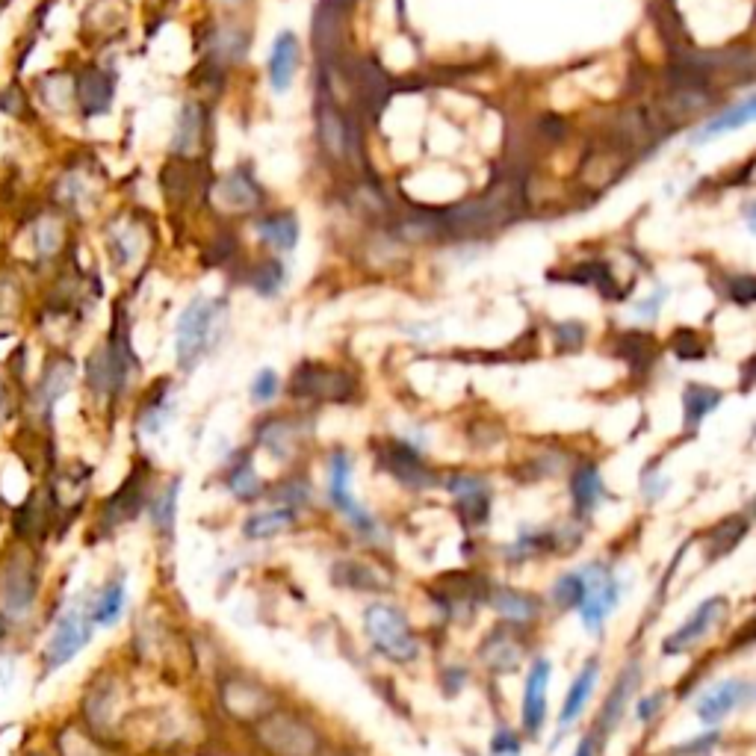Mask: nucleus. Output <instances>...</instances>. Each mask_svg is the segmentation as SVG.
<instances>
[{"mask_svg":"<svg viewBox=\"0 0 756 756\" xmlns=\"http://www.w3.org/2000/svg\"><path fill=\"white\" fill-rule=\"evenodd\" d=\"M39 591V567L33 550L18 541L0 565V609L6 618H24Z\"/></svg>","mask_w":756,"mask_h":756,"instance_id":"1","label":"nucleus"},{"mask_svg":"<svg viewBox=\"0 0 756 756\" xmlns=\"http://www.w3.org/2000/svg\"><path fill=\"white\" fill-rule=\"evenodd\" d=\"M257 742L272 756H316L319 736L311 724L287 712H266L257 718Z\"/></svg>","mask_w":756,"mask_h":756,"instance_id":"2","label":"nucleus"},{"mask_svg":"<svg viewBox=\"0 0 756 756\" xmlns=\"http://www.w3.org/2000/svg\"><path fill=\"white\" fill-rule=\"evenodd\" d=\"M364 627L381 656L393 662H411L417 656V638L408 627V621L402 618V612H396L393 606H384V603L370 606L364 615Z\"/></svg>","mask_w":756,"mask_h":756,"instance_id":"3","label":"nucleus"},{"mask_svg":"<svg viewBox=\"0 0 756 756\" xmlns=\"http://www.w3.org/2000/svg\"><path fill=\"white\" fill-rule=\"evenodd\" d=\"M219 316H222V305L207 302V299H195L184 311L181 322H178V346H175L178 349V364L184 370H192V364L210 349Z\"/></svg>","mask_w":756,"mask_h":756,"instance_id":"4","label":"nucleus"},{"mask_svg":"<svg viewBox=\"0 0 756 756\" xmlns=\"http://www.w3.org/2000/svg\"><path fill=\"white\" fill-rule=\"evenodd\" d=\"M290 393L311 402H346L355 396V378L337 367L305 364L290 378Z\"/></svg>","mask_w":756,"mask_h":756,"instance_id":"5","label":"nucleus"},{"mask_svg":"<svg viewBox=\"0 0 756 756\" xmlns=\"http://www.w3.org/2000/svg\"><path fill=\"white\" fill-rule=\"evenodd\" d=\"M621 588L615 582V576L603 565H591L582 573V600H579V615L582 624L591 632H600L603 621L609 618V612L618 606Z\"/></svg>","mask_w":756,"mask_h":756,"instance_id":"6","label":"nucleus"},{"mask_svg":"<svg viewBox=\"0 0 756 756\" xmlns=\"http://www.w3.org/2000/svg\"><path fill=\"white\" fill-rule=\"evenodd\" d=\"M92 627H95L92 615L83 606L68 609L63 618L57 621V627H54L48 644H45V671L51 674V671L63 668L65 662H71L83 650V644L89 641Z\"/></svg>","mask_w":756,"mask_h":756,"instance_id":"7","label":"nucleus"},{"mask_svg":"<svg viewBox=\"0 0 756 756\" xmlns=\"http://www.w3.org/2000/svg\"><path fill=\"white\" fill-rule=\"evenodd\" d=\"M127 373H130V352H127L125 340H110L107 346H101L86 367L89 387L98 396H110V393H122Z\"/></svg>","mask_w":756,"mask_h":756,"instance_id":"8","label":"nucleus"},{"mask_svg":"<svg viewBox=\"0 0 756 756\" xmlns=\"http://www.w3.org/2000/svg\"><path fill=\"white\" fill-rule=\"evenodd\" d=\"M378 464H381L396 482H402V485H408V488H429V485H435L432 470H429V467L420 461V455H417L411 446H405V443H381V446H378Z\"/></svg>","mask_w":756,"mask_h":756,"instance_id":"9","label":"nucleus"},{"mask_svg":"<svg viewBox=\"0 0 756 756\" xmlns=\"http://www.w3.org/2000/svg\"><path fill=\"white\" fill-rule=\"evenodd\" d=\"M724 615H727V600H724V597H709V600H703V603L694 609L692 618L665 641V653L674 656V653H683V650L694 647L703 635H709V632L724 621Z\"/></svg>","mask_w":756,"mask_h":756,"instance_id":"10","label":"nucleus"},{"mask_svg":"<svg viewBox=\"0 0 756 756\" xmlns=\"http://www.w3.org/2000/svg\"><path fill=\"white\" fill-rule=\"evenodd\" d=\"M349 476H352V464L346 461V455H334L331 458V485H328V497L337 505L361 532H373V517L361 508L358 500H352L349 494Z\"/></svg>","mask_w":756,"mask_h":756,"instance_id":"11","label":"nucleus"},{"mask_svg":"<svg viewBox=\"0 0 756 756\" xmlns=\"http://www.w3.org/2000/svg\"><path fill=\"white\" fill-rule=\"evenodd\" d=\"M547 689H550V659H535V665L526 677V694H523V727L529 733H538L544 724Z\"/></svg>","mask_w":756,"mask_h":756,"instance_id":"12","label":"nucleus"},{"mask_svg":"<svg viewBox=\"0 0 756 756\" xmlns=\"http://www.w3.org/2000/svg\"><path fill=\"white\" fill-rule=\"evenodd\" d=\"M748 697H751V686H748L745 680H724V683H715L709 692L697 700V715H700V721L715 724V721H721L727 712H733L739 703H745Z\"/></svg>","mask_w":756,"mask_h":756,"instance_id":"13","label":"nucleus"},{"mask_svg":"<svg viewBox=\"0 0 756 756\" xmlns=\"http://www.w3.org/2000/svg\"><path fill=\"white\" fill-rule=\"evenodd\" d=\"M222 703L228 706V712L234 718H243V721H257L260 715L269 712L272 706V697L257 689L249 680H228L222 686Z\"/></svg>","mask_w":756,"mask_h":756,"instance_id":"14","label":"nucleus"},{"mask_svg":"<svg viewBox=\"0 0 756 756\" xmlns=\"http://www.w3.org/2000/svg\"><path fill=\"white\" fill-rule=\"evenodd\" d=\"M71 381H74V364H71L68 358H57V361H51V364L45 367L39 384L33 387V405L42 411V417L51 414L54 402L63 399L65 390L71 387Z\"/></svg>","mask_w":756,"mask_h":756,"instance_id":"15","label":"nucleus"},{"mask_svg":"<svg viewBox=\"0 0 756 756\" xmlns=\"http://www.w3.org/2000/svg\"><path fill=\"white\" fill-rule=\"evenodd\" d=\"M638 683H641V668L632 662V665H627V668L621 671L615 689H612L606 706H603V712H600V718H597V733H600V736H606V733H612V730L618 727V721H621V715H624L630 697L635 694V689H638Z\"/></svg>","mask_w":756,"mask_h":756,"instance_id":"16","label":"nucleus"},{"mask_svg":"<svg viewBox=\"0 0 756 756\" xmlns=\"http://www.w3.org/2000/svg\"><path fill=\"white\" fill-rule=\"evenodd\" d=\"M597 671H600V662H597V659H588V662L582 665L579 677L573 680V686H570V692H567L565 703H562V712H559V736H562L567 727H570V724L582 715V709H585L588 697H591L594 686H597Z\"/></svg>","mask_w":756,"mask_h":756,"instance_id":"17","label":"nucleus"},{"mask_svg":"<svg viewBox=\"0 0 756 756\" xmlns=\"http://www.w3.org/2000/svg\"><path fill=\"white\" fill-rule=\"evenodd\" d=\"M296 63H299V42H296V36L290 30H284V33H278L272 57H269V80H272L275 92L290 89L293 74H296Z\"/></svg>","mask_w":756,"mask_h":756,"instance_id":"18","label":"nucleus"},{"mask_svg":"<svg viewBox=\"0 0 756 756\" xmlns=\"http://www.w3.org/2000/svg\"><path fill=\"white\" fill-rule=\"evenodd\" d=\"M482 659L488 662L491 671H500V674H511L520 668V659H523V644L511 635L508 630L491 632V638L482 644Z\"/></svg>","mask_w":756,"mask_h":756,"instance_id":"19","label":"nucleus"},{"mask_svg":"<svg viewBox=\"0 0 756 756\" xmlns=\"http://www.w3.org/2000/svg\"><path fill=\"white\" fill-rule=\"evenodd\" d=\"M260 443L275 455V458H293L299 443H302V432L293 420H269L260 429Z\"/></svg>","mask_w":756,"mask_h":756,"instance_id":"20","label":"nucleus"},{"mask_svg":"<svg viewBox=\"0 0 756 756\" xmlns=\"http://www.w3.org/2000/svg\"><path fill=\"white\" fill-rule=\"evenodd\" d=\"M296 526V511L293 508H269V511H260V514H252L243 526L246 538L252 541H266V538H275L287 529Z\"/></svg>","mask_w":756,"mask_h":756,"instance_id":"21","label":"nucleus"},{"mask_svg":"<svg viewBox=\"0 0 756 756\" xmlns=\"http://www.w3.org/2000/svg\"><path fill=\"white\" fill-rule=\"evenodd\" d=\"M122 609H125V579L116 576V579H110V582L101 588V594H98L95 603L89 606V615H92V624L110 627V624L119 621Z\"/></svg>","mask_w":756,"mask_h":756,"instance_id":"22","label":"nucleus"},{"mask_svg":"<svg viewBox=\"0 0 756 756\" xmlns=\"http://www.w3.org/2000/svg\"><path fill=\"white\" fill-rule=\"evenodd\" d=\"M491 606L508 618V621H517V624H526L538 615V603L535 597L523 594V591H514V588H497L491 594Z\"/></svg>","mask_w":756,"mask_h":756,"instance_id":"23","label":"nucleus"},{"mask_svg":"<svg viewBox=\"0 0 756 756\" xmlns=\"http://www.w3.org/2000/svg\"><path fill=\"white\" fill-rule=\"evenodd\" d=\"M570 494H573V505L579 514H588L594 511L597 500L603 497V479L597 473L594 464H585L573 473V485H570Z\"/></svg>","mask_w":756,"mask_h":756,"instance_id":"24","label":"nucleus"},{"mask_svg":"<svg viewBox=\"0 0 756 756\" xmlns=\"http://www.w3.org/2000/svg\"><path fill=\"white\" fill-rule=\"evenodd\" d=\"M721 402V393L715 387H706V384H689L686 393H683V414H686V426L689 429H697L709 411H715V405Z\"/></svg>","mask_w":756,"mask_h":756,"instance_id":"25","label":"nucleus"},{"mask_svg":"<svg viewBox=\"0 0 756 756\" xmlns=\"http://www.w3.org/2000/svg\"><path fill=\"white\" fill-rule=\"evenodd\" d=\"M446 488L461 500L464 511H473V520H482L488 514V505H491V497H488V488L485 482L479 479H470V476H455L446 482Z\"/></svg>","mask_w":756,"mask_h":756,"instance_id":"26","label":"nucleus"},{"mask_svg":"<svg viewBox=\"0 0 756 756\" xmlns=\"http://www.w3.org/2000/svg\"><path fill=\"white\" fill-rule=\"evenodd\" d=\"M257 234L269 246H275L281 252H290L296 246V240H299V225H296L293 216H269V219H263L257 225Z\"/></svg>","mask_w":756,"mask_h":756,"instance_id":"27","label":"nucleus"},{"mask_svg":"<svg viewBox=\"0 0 756 756\" xmlns=\"http://www.w3.org/2000/svg\"><path fill=\"white\" fill-rule=\"evenodd\" d=\"M139 505H142L139 485H136V479H127L125 488H122L110 503L104 505V526L110 529V526H116V523H122V520H130V517L139 511Z\"/></svg>","mask_w":756,"mask_h":756,"instance_id":"28","label":"nucleus"},{"mask_svg":"<svg viewBox=\"0 0 756 756\" xmlns=\"http://www.w3.org/2000/svg\"><path fill=\"white\" fill-rule=\"evenodd\" d=\"M57 748H60V754L63 756H110L89 733H83V730L74 727V724H68L63 733H60Z\"/></svg>","mask_w":756,"mask_h":756,"instance_id":"29","label":"nucleus"},{"mask_svg":"<svg viewBox=\"0 0 756 756\" xmlns=\"http://www.w3.org/2000/svg\"><path fill=\"white\" fill-rule=\"evenodd\" d=\"M334 576L337 582L349 585V588H358V591H376V588H384L381 576H378L373 567L358 565V562H343V565L334 567Z\"/></svg>","mask_w":756,"mask_h":756,"instance_id":"30","label":"nucleus"},{"mask_svg":"<svg viewBox=\"0 0 756 756\" xmlns=\"http://www.w3.org/2000/svg\"><path fill=\"white\" fill-rule=\"evenodd\" d=\"M751 116H754V98H748V101H742L736 110H727L724 116L712 119L709 125L703 127V130L694 136V142H703V139H709V136H715V133H724V130L748 125V122H751Z\"/></svg>","mask_w":756,"mask_h":756,"instance_id":"31","label":"nucleus"},{"mask_svg":"<svg viewBox=\"0 0 756 756\" xmlns=\"http://www.w3.org/2000/svg\"><path fill=\"white\" fill-rule=\"evenodd\" d=\"M231 491H234L237 500H246V503L254 500V497H260L263 485H260V479H257V473H254V467L249 461H243V464L234 467V473H231Z\"/></svg>","mask_w":756,"mask_h":756,"instance_id":"32","label":"nucleus"},{"mask_svg":"<svg viewBox=\"0 0 756 756\" xmlns=\"http://www.w3.org/2000/svg\"><path fill=\"white\" fill-rule=\"evenodd\" d=\"M553 597H556L559 606L576 609L579 600H582V576H579V573H567V576H562V579L556 582V588H553Z\"/></svg>","mask_w":756,"mask_h":756,"instance_id":"33","label":"nucleus"},{"mask_svg":"<svg viewBox=\"0 0 756 756\" xmlns=\"http://www.w3.org/2000/svg\"><path fill=\"white\" fill-rule=\"evenodd\" d=\"M98 95L110 104V83H107L101 74H86V77L80 80V101L86 104V113H89L92 98H98Z\"/></svg>","mask_w":756,"mask_h":756,"instance_id":"34","label":"nucleus"},{"mask_svg":"<svg viewBox=\"0 0 756 756\" xmlns=\"http://www.w3.org/2000/svg\"><path fill=\"white\" fill-rule=\"evenodd\" d=\"M175 500H178V482L169 485V491L160 497V503L154 508V523H157L163 532L172 529V520H175Z\"/></svg>","mask_w":756,"mask_h":756,"instance_id":"35","label":"nucleus"},{"mask_svg":"<svg viewBox=\"0 0 756 756\" xmlns=\"http://www.w3.org/2000/svg\"><path fill=\"white\" fill-rule=\"evenodd\" d=\"M278 396V376L272 370H263L260 376L254 378L252 384V399L254 402H269Z\"/></svg>","mask_w":756,"mask_h":756,"instance_id":"36","label":"nucleus"},{"mask_svg":"<svg viewBox=\"0 0 756 756\" xmlns=\"http://www.w3.org/2000/svg\"><path fill=\"white\" fill-rule=\"evenodd\" d=\"M491 754L494 756H514L520 754V742L511 730H500L494 736V745H491Z\"/></svg>","mask_w":756,"mask_h":756,"instance_id":"37","label":"nucleus"},{"mask_svg":"<svg viewBox=\"0 0 756 756\" xmlns=\"http://www.w3.org/2000/svg\"><path fill=\"white\" fill-rule=\"evenodd\" d=\"M15 411V390H12V381L0 373V426L12 417Z\"/></svg>","mask_w":756,"mask_h":756,"instance_id":"38","label":"nucleus"},{"mask_svg":"<svg viewBox=\"0 0 756 756\" xmlns=\"http://www.w3.org/2000/svg\"><path fill=\"white\" fill-rule=\"evenodd\" d=\"M278 284H281V266H275V263H272V266L266 269V275H263V278H257V290L269 296V293H275V290H278Z\"/></svg>","mask_w":756,"mask_h":756,"instance_id":"39","label":"nucleus"},{"mask_svg":"<svg viewBox=\"0 0 756 756\" xmlns=\"http://www.w3.org/2000/svg\"><path fill=\"white\" fill-rule=\"evenodd\" d=\"M659 706H662V694H650L647 700H641V703H638V718H641V721H647V718H650Z\"/></svg>","mask_w":756,"mask_h":756,"instance_id":"40","label":"nucleus"},{"mask_svg":"<svg viewBox=\"0 0 756 756\" xmlns=\"http://www.w3.org/2000/svg\"><path fill=\"white\" fill-rule=\"evenodd\" d=\"M715 742H718V736H715V733H712V736H703V739H694L692 745H689V748H683L680 754H703V751H709Z\"/></svg>","mask_w":756,"mask_h":756,"instance_id":"41","label":"nucleus"},{"mask_svg":"<svg viewBox=\"0 0 756 756\" xmlns=\"http://www.w3.org/2000/svg\"><path fill=\"white\" fill-rule=\"evenodd\" d=\"M597 754V739L594 736H585L582 742H579V748H576V754L573 756H594Z\"/></svg>","mask_w":756,"mask_h":756,"instance_id":"42","label":"nucleus"},{"mask_svg":"<svg viewBox=\"0 0 756 756\" xmlns=\"http://www.w3.org/2000/svg\"><path fill=\"white\" fill-rule=\"evenodd\" d=\"M659 302H665V290H662V293H656V296H653L650 302H644V305H641V314L653 316V314H656V305H659Z\"/></svg>","mask_w":756,"mask_h":756,"instance_id":"43","label":"nucleus"}]
</instances>
